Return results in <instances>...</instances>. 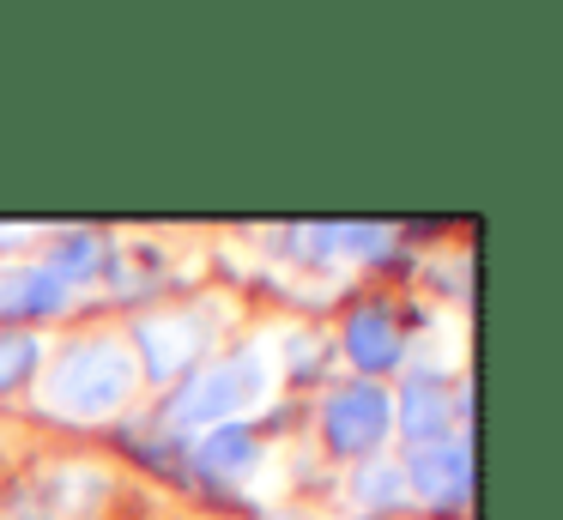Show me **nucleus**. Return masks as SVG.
Returning a JSON list of instances; mask_svg holds the SVG:
<instances>
[{"label": "nucleus", "mask_w": 563, "mask_h": 520, "mask_svg": "<svg viewBox=\"0 0 563 520\" xmlns=\"http://www.w3.org/2000/svg\"><path fill=\"white\" fill-rule=\"evenodd\" d=\"M122 394H128V357L115 345H86V351H74V357L62 363L49 406L55 411H79V418H98V411H110Z\"/></svg>", "instance_id": "nucleus-1"}, {"label": "nucleus", "mask_w": 563, "mask_h": 520, "mask_svg": "<svg viewBox=\"0 0 563 520\" xmlns=\"http://www.w3.org/2000/svg\"><path fill=\"white\" fill-rule=\"evenodd\" d=\"M261 363L255 357H236L231 369H219V375H207V381L195 387V399H188V418H219V411H236V406H255L261 399Z\"/></svg>", "instance_id": "nucleus-2"}, {"label": "nucleus", "mask_w": 563, "mask_h": 520, "mask_svg": "<svg viewBox=\"0 0 563 520\" xmlns=\"http://www.w3.org/2000/svg\"><path fill=\"white\" fill-rule=\"evenodd\" d=\"M382 423H388V406H382V394H369V387L333 399V411H328V430L340 447H369L382 435Z\"/></svg>", "instance_id": "nucleus-3"}, {"label": "nucleus", "mask_w": 563, "mask_h": 520, "mask_svg": "<svg viewBox=\"0 0 563 520\" xmlns=\"http://www.w3.org/2000/svg\"><path fill=\"white\" fill-rule=\"evenodd\" d=\"M31 357H37V345H31V339H0V387L13 381Z\"/></svg>", "instance_id": "nucleus-4"}]
</instances>
